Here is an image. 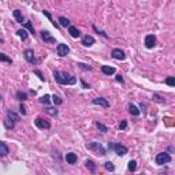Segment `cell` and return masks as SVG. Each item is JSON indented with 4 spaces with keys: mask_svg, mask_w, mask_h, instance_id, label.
<instances>
[{
    "mask_svg": "<svg viewBox=\"0 0 175 175\" xmlns=\"http://www.w3.org/2000/svg\"><path fill=\"white\" fill-rule=\"evenodd\" d=\"M77 66L79 68H82V70H88V71H90V70H92V67H90V66H88V64H85V63H78Z\"/></svg>",
    "mask_w": 175,
    "mask_h": 175,
    "instance_id": "e575fe53",
    "label": "cell"
},
{
    "mask_svg": "<svg viewBox=\"0 0 175 175\" xmlns=\"http://www.w3.org/2000/svg\"><path fill=\"white\" fill-rule=\"evenodd\" d=\"M129 112H130L131 115H133V116H138V115H140V110H138V108L136 107V105H134V104H129Z\"/></svg>",
    "mask_w": 175,
    "mask_h": 175,
    "instance_id": "e0dca14e",
    "label": "cell"
},
{
    "mask_svg": "<svg viewBox=\"0 0 175 175\" xmlns=\"http://www.w3.org/2000/svg\"><path fill=\"white\" fill-rule=\"evenodd\" d=\"M116 81L118 82H121V83H123V78H122L121 75H116Z\"/></svg>",
    "mask_w": 175,
    "mask_h": 175,
    "instance_id": "f35d334b",
    "label": "cell"
},
{
    "mask_svg": "<svg viewBox=\"0 0 175 175\" xmlns=\"http://www.w3.org/2000/svg\"><path fill=\"white\" fill-rule=\"evenodd\" d=\"M68 52H70V48H68L67 44H58V47H56V54H58L60 58L66 56Z\"/></svg>",
    "mask_w": 175,
    "mask_h": 175,
    "instance_id": "8992f818",
    "label": "cell"
},
{
    "mask_svg": "<svg viewBox=\"0 0 175 175\" xmlns=\"http://www.w3.org/2000/svg\"><path fill=\"white\" fill-rule=\"evenodd\" d=\"M23 55H25V59H26L29 63H32V64H36V63H37V59H36V56H34L33 49H26Z\"/></svg>",
    "mask_w": 175,
    "mask_h": 175,
    "instance_id": "52a82bcc",
    "label": "cell"
},
{
    "mask_svg": "<svg viewBox=\"0 0 175 175\" xmlns=\"http://www.w3.org/2000/svg\"><path fill=\"white\" fill-rule=\"evenodd\" d=\"M44 111L47 112L48 115H51V116H56V115H58V110L55 107H48V105H47V107L44 108Z\"/></svg>",
    "mask_w": 175,
    "mask_h": 175,
    "instance_id": "ac0fdd59",
    "label": "cell"
},
{
    "mask_svg": "<svg viewBox=\"0 0 175 175\" xmlns=\"http://www.w3.org/2000/svg\"><path fill=\"white\" fill-rule=\"evenodd\" d=\"M17 99L19 101H25V100H28V94L25 92H17Z\"/></svg>",
    "mask_w": 175,
    "mask_h": 175,
    "instance_id": "cb8c5ba5",
    "label": "cell"
},
{
    "mask_svg": "<svg viewBox=\"0 0 175 175\" xmlns=\"http://www.w3.org/2000/svg\"><path fill=\"white\" fill-rule=\"evenodd\" d=\"M49 101H51V97H49L48 94H45V96H43V97L40 99V103H43V104H45V105H48Z\"/></svg>",
    "mask_w": 175,
    "mask_h": 175,
    "instance_id": "4316f807",
    "label": "cell"
},
{
    "mask_svg": "<svg viewBox=\"0 0 175 175\" xmlns=\"http://www.w3.org/2000/svg\"><path fill=\"white\" fill-rule=\"evenodd\" d=\"M0 101H1V96H0Z\"/></svg>",
    "mask_w": 175,
    "mask_h": 175,
    "instance_id": "b9f144b4",
    "label": "cell"
},
{
    "mask_svg": "<svg viewBox=\"0 0 175 175\" xmlns=\"http://www.w3.org/2000/svg\"><path fill=\"white\" fill-rule=\"evenodd\" d=\"M77 155L75 153H73V152H70V153H67L66 155V161H67L68 164H75L77 163Z\"/></svg>",
    "mask_w": 175,
    "mask_h": 175,
    "instance_id": "5bb4252c",
    "label": "cell"
},
{
    "mask_svg": "<svg viewBox=\"0 0 175 175\" xmlns=\"http://www.w3.org/2000/svg\"><path fill=\"white\" fill-rule=\"evenodd\" d=\"M104 167H105V170H108V171H114V170H115V165L112 164L111 161H107V163L104 164Z\"/></svg>",
    "mask_w": 175,
    "mask_h": 175,
    "instance_id": "1f68e13d",
    "label": "cell"
},
{
    "mask_svg": "<svg viewBox=\"0 0 175 175\" xmlns=\"http://www.w3.org/2000/svg\"><path fill=\"white\" fill-rule=\"evenodd\" d=\"M108 148H111V149H114V151L116 152V155L118 156H125V155H127V152H129V149H127L125 145H108Z\"/></svg>",
    "mask_w": 175,
    "mask_h": 175,
    "instance_id": "277c9868",
    "label": "cell"
},
{
    "mask_svg": "<svg viewBox=\"0 0 175 175\" xmlns=\"http://www.w3.org/2000/svg\"><path fill=\"white\" fill-rule=\"evenodd\" d=\"M93 104H96V105H101L104 108H110V103H108L107 99L104 97H97V99H93Z\"/></svg>",
    "mask_w": 175,
    "mask_h": 175,
    "instance_id": "8fae6325",
    "label": "cell"
},
{
    "mask_svg": "<svg viewBox=\"0 0 175 175\" xmlns=\"http://www.w3.org/2000/svg\"><path fill=\"white\" fill-rule=\"evenodd\" d=\"M152 99H153V101L160 103V104H164V103H165L164 99H161L160 96H159V94H153V97H152Z\"/></svg>",
    "mask_w": 175,
    "mask_h": 175,
    "instance_id": "f1b7e54d",
    "label": "cell"
},
{
    "mask_svg": "<svg viewBox=\"0 0 175 175\" xmlns=\"http://www.w3.org/2000/svg\"><path fill=\"white\" fill-rule=\"evenodd\" d=\"M34 123H36V126L39 127V129H49L51 127V123L48 121L43 119V118H36Z\"/></svg>",
    "mask_w": 175,
    "mask_h": 175,
    "instance_id": "ba28073f",
    "label": "cell"
},
{
    "mask_svg": "<svg viewBox=\"0 0 175 175\" xmlns=\"http://www.w3.org/2000/svg\"><path fill=\"white\" fill-rule=\"evenodd\" d=\"M96 126H97L99 129L103 131V133H107V131H108L107 126H104V125H103V123H100V122H97V123H96Z\"/></svg>",
    "mask_w": 175,
    "mask_h": 175,
    "instance_id": "836d02e7",
    "label": "cell"
},
{
    "mask_svg": "<svg viewBox=\"0 0 175 175\" xmlns=\"http://www.w3.org/2000/svg\"><path fill=\"white\" fill-rule=\"evenodd\" d=\"M81 83H82V86L85 88V89H89V85H86V82H85V81H81Z\"/></svg>",
    "mask_w": 175,
    "mask_h": 175,
    "instance_id": "ab89813d",
    "label": "cell"
},
{
    "mask_svg": "<svg viewBox=\"0 0 175 175\" xmlns=\"http://www.w3.org/2000/svg\"><path fill=\"white\" fill-rule=\"evenodd\" d=\"M4 126H6V129H8V130L14 129V126H15V121H12L11 118L7 116V119L4 121Z\"/></svg>",
    "mask_w": 175,
    "mask_h": 175,
    "instance_id": "d6986e66",
    "label": "cell"
},
{
    "mask_svg": "<svg viewBox=\"0 0 175 175\" xmlns=\"http://www.w3.org/2000/svg\"><path fill=\"white\" fill-rule=\"evenodd\" d=\"M68 33H70V36L71 37H74V39H78V37H81V32L75 28V26H68Z\"/></svg>",
    "mask_w": 175,
    "mask_h": 175,
    "instance_id": "7c38bea8",
    "label": "cell"
},
{
    "mask_svg": "<svg viewBox=\"0 0 175 175\" xmlns=\"http://www.w3.org/2000/svg\"><path fill=\"white\" fill-rule=\"evenodd\" d=\"M17 34H18V36H19L21 39L23 40V41H25V40H26V39H28V32H26V30H25L23 28H22V29H19V30H18V32H17Z\"/></svg>",
    "mask_w": 175,
    "mask_h": 175,
    "instance_id": "603a6c76",
    "label": "cell"
},
{
    "mask_svg": "<svg viewBox=\"0 0 175 175\" xmlns=\"http://www.w3.org/2000/svg\"><path fill=\"white\" fill-rule=\"evenodd\" d=\"M25 28H26V29L29 30L30 32V34H36L34 33V28H33V25H32V22H30V21H28V22H25Z\"/></svg>",
    "mask_w": 175,
    "mask_h": 175,
    "instance_id": "d4e9b609",
    "label": "cell"
},
{
    "mask_svg": "<svg viewBox=\"0 0 175 175\" xmlns=\"http://www.w3.org/2000/svg\"><path fill=\"white\" fill-rule=\"evenodd\" d=\"M19 112L22 114V115H26L28 112H26V107H25L23 104H21V107H19Z\"/></svg>",
    "mask_w": 175,
    "mask_h": 175,
    "instance_id": "74e56055",
    "label": "cell"
},
{
    "mask_svg": "<svg viewBox=\"0 0 175 175\" xmlns=\"http://www.w3.org/2000/svg\"><path fill=\"white\" fill-rule=\"evenodd\" d=\"M7 116L8 118H11V119H12V121H19V116H18V115H17V114H14V112H11V111H8V114H7Z\"/></svg>",
    "mask_w": 175,
    "mask_h": 175,
    "instance_id": "4dcf8cb0",
    "label": "cell"
},
{
    "mask_svg": "<svg viewBox=\"0 0 175 175\" xmlns=\"http://www.w3.org/2000/svg\"><path fill=\"white\" fill-rule=\"evenodd\" d=\"M0 62H6V63H8V64L12 63V60L4 54H0Z\"/></svg>",
    "mask_w": 175,
    "mask_h": 175,
    "instance_id": "484cf974",
    "label": "cell"
},
{
    "mask_svg": "<svg viewBox=\"0 0 175 175\" xmlns=\"http://www.w3.org/2000/svg\"><path fill=\"white\" fill-rule=\"evenodd\" d=\"M8 146L6 145L4 142H1L0 141V157H4V156L8 155Z\"/></svg>",
    "mask_w": 175,
    "mask_h": 175,
    "instance_id": "2e32d148",
    "label": "cell"
},
{
    "mask_svg": "<svg viewBox=\"0 0 175 175\" xmlns=\"http://www.w3.org/2000/svg\"><path fill=\"white\" fill-rule=\"evenodd\" d=\"M129 170H130V171H136L137 170V161L136 160H130V161H129Z\"/></svg>",
    "mask_w": 175,
    "mask_h": 175,
    "instance_id": "83f0119b",
    "label": "cell"
},
{
    "mask_svg": "<svg viewBox=\"0 0 175 175\" xmlns=\"http://www.w3.org/2000/svg\"><path fill=\"white\" fill-rule=\"evenodd\" d=\"M14 18L17 19V22H18V23H25V22H23V15L21 14L19 10H15L14 11Z\"/></svg>",
    "mask_w": 175,
    "mask_h": 175,
    "instance_id": "ffe728a7",
    "label": "cell"
},
{
    "mask_svg": "<svg viewBox=\"0 0 175 175\" xmlns=\"http://www.w3.org/2000/svg\"><path fill=\"white\" fill-rule=\"evenodd\" d=\"M111 55H112V58L116 59V60H125V59H126V55H125V52H123L122 49H119V48L112 49Z\"/></svg>",
    "mask_w": 175,
    "mask_h": 175,
    "instance_id": "9c48e42d",
    "label": "cell"
},
{
    "mask_svg": "<svg viewBox=\"0 0 175 175\" xmlns=\"http://www.w3.org/2000/svg\"><path fill=\"white\" fill-rule=\"evenodd\" d=\"M165 83H167V85H170V86H174V85H175V78L174 77H168L167 79H165Z\"/></svg>",
    "mask_w": 175,
    "mask_h": 175,
    "instance_id": "d6a6232c",
    "label": "cell"
},
{
    "mask_svg": "<svg viewBox=\"0 0 175 175\" xmlns=\"http://www.w3.org/2000/svg\"><path fill=\"white\" fill-rule=\"evenodd\" d=\"M54 77L60 85H74V83H77V77L70 75L68 73H64V71H55Z\"/></svg>",
    "mask_w": 175,
    "mask_h": 175,
    "instance_id": "6da1fadb",
    "label": "cell"
},
{
    "mask_svg": "<svg viewBox=\"0 0 175 175\" xmlns=\"http://www.w3.org/2000/svg\"><path fill=\"white\" fill-rule=\"evenodd\" d=\"M126 127H127V122L126 121H122L121 125H119V129H121V130H125Z\"/></svg>",
    "mask_w": 175,
    "mask_h": 175,
    "instance_id": "8d00e7d4",
    "label": "cell"
},
{
    "mask_svg": "<svg viewBox=\"0 0 175 175\" xmlns=\"http://www.w3.org/2000/svg\"><path fill=\"white\" fill-rule=\"evenodd\" d=\"M43 12H44V15H45V17H47L48 19H51V15H49V12H48V11H43Z\"/></svg>",
    "mask_w": 175,
    "mask_h": 175,
    "instance_id": "60d3db41",
    "label": "cell"
},
{
    "mask_svg": "<svg viewBox=\"0 0 175 175\" xmlns=\"http://www.w3.org/2000/svg\"><path fill=\"white\" fill-rule=\"evenodd\" d=\"M170 161H171V156L167 152H161V153H157L156 155V164L164 165L167 163H170Z\"/></svg>",
    "mask_w": 175,
    "mask_h": 175,
    "instance_id": "3957f363",
    "label": "cell"
},
{
    "mask_svg": "<svg viewBox=\"0 0 175 175\" xmlns=\"http://www.w3.org/2000/svg\"><path fill=\"white\" fill-rule=\"evenodd\" d=\"M156 45V37L153 34H148L145 37V47L146 48H153Z\"/></svg>",
    "mask_w": 175,
    "mask_h": 175,
    "instance_id": "30bf717a",
    "label": "cell"
},
{
    "mask_svg": "<svg viewBox=\"0 0 175 175\" xmlns=\"http://www.w3.org/2000/svg\"><path fill=\"white\" fill-rule=\"evenodd\" d=\"M94 43H96V40L93 39L92 36H85V37L82 39V44L85 45V47H92Z\"/></svg>",
    "mask_w": 175,
    "mask_h": 175,
    "instance_id": "4fadbf2b",
    "label": "cell"
},
{
    "mask_svg": "<svg viewBox=\"0 0 175 175\" xmlns=\"http://www.w3.org/2000/svg\"><path fill=\"white\" fill-rule=\"evenodd\" d=\"M101 71L105 75H112V74H115V67H111V66H101Z\"/></svg>",
    "mask_w": 175,
    "mask_h": 175,
    "instance_id": "9a60e30c",
    "label": "cell"
},
{
    "mask_svg": "<svg viewBox=\"0 0 175 175\" xmlns=\"http://www.w3.org/2000/svg\"><path fill=\"white\" fill-rule=\"evenodd\" d=\"M34 74H36V75H37V77H39L40 79H41V81H45V78H44L43 73H41L40 70H34Z\"/></svg>",
    "mask_w": 175,
    "mask_h": 175,
    "instance_id": "d590c367",
    "label": "cell"
},
{
    "mask_svg": "<svg viewBox=\"0 0 175 175\" xmlns=\"http://www.w3.org/2000/svg\"><path fill=\"white\" fill-rule=\"evenodd\" d=\"M52 101H54L55 105H60V104L63 103V100L59 97V96H52Z\"/></svg>",
    "mask_w": 175,
    "mask_h": 175,
    "instance_id": "f546056e",
    "label": "cell"
},
{
    "mask_svg": "<svg viewBox=\"0 0 175 175\" xmlns=\"http://www.w3.org/2000/svg\"><path fill=\"white\" fill-rule=\"evenodd\" d=\"M86 148L89 149V151H94L97 155H100V156L107 155V152H105V149H104V146H103L100 142H89V144H86Z\"/></svg>",
    "mask_w": 175,
    "mask_h": 175,
    "instance_id": "7a4b0ae2",
    "label": "cell"
},
{
    "mask_svg": "<svg viewBox=\"0 0 175 175\" xmlns=\"http://www.w3.org/2000/svg\"><path fill=\"white\" fill-rule=\"evenodd\" d=\"M41 39H43L44 43H47V44H56L55 37L51 36V33H49L48 30H41Z\"/></svg>",
    "mask_w": 175,
    "mask_h": 175,
    "instance_id": "5b68a950",
    "label": "cell"
},
{
    "mask_svg": "<svg viewBox=\"0 0 175 175\" xmlns=\"http://www.w3.org/2000/svg\"><path fill=\"white\" fill-rule=\"evenodd\" d=\"M59 23H60V26H63V28H68L70 26V21L66 17H59Z\"/></svg>",
    "mask_w": 175,
    "mask_h": 175,
    "instance_id": "44dd1931",
    "label": "cell"
},
{
    "mask_svg": "<svg viewBox=\"0 0 175 175\" xmlns=\"http://www.w3.org/2000/svg\"><path fill=\"white\" fill-rule=\"evenodd\" d=\"M85 165H86V167L90 171H92V172H94V171H96V168H97V167H96V164H94V161H92V160H86V161H85Z\"/></svg>",
    "mask_w": 175,
    "mask_h": 175,
    "instance_id": "7402d4cb",
    "label": "cell"
}]
</instances>
